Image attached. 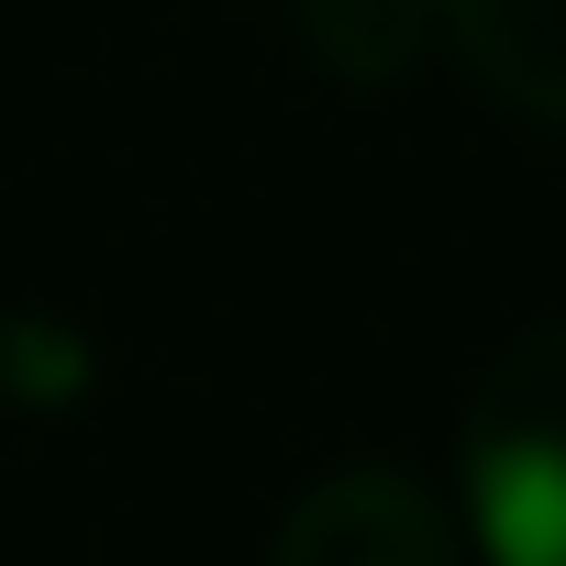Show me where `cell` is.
Segmentation results:
<instances>
[{
	"mask_svg": "<svg viewBox=\"0 0 566 566\" xmlns=\"http://www.w3.org/2000/svg\"><path fill=\"white\" fill-rule=\"evenodd\" d=\"M455 533L478 566H566V312L478 378L455 422Z\"/></svg>",
	"mask_w": 566,
	"mask_h": 566,
	"instance_id": "1",
	"label": "cell"
},
{
	"mask_svg": "<svg viewBox=\"0 0 566 566\" xmlns=\"http://www.w3.org/2000/svg\"><path fill=\"white\" fill-rule=\"evenodd\" d=\"M266 566H478V555L411 467H334L290 500Z\"/></svg>",
	"mask_w": 566,
	"mask_h": 566,
	"instance_id": "2",
	"label": "cell"
},
{
	"mask_svg": "<svg viewBox=\"0 0 566 566\" xmlns=\"http://www.w3.org/2000/svg\"><path fill=\"white\" fill-rule=\"evenodd\" d=\"M433 34L467 56L489 101L566 134V0H433Z\"/></svg>",
	"mask_w": 566,
	"mask_h": 566,
	"instance_id": "3",
	"label": "cell"
},
{
	"mask_svg": "<svg viewBox=\"0 0 566 566\" xmlns=\"http://www.w3.org/2000/svg\"><path fill=\"white\" fill-rule=\"evenodd\" d=\"M78 389H90V334H78V323H45V312L0 323V400H23V411H67Z\"/></svg>",
	"mask_w": 566,
	"mask_h": 566,
	"instance_id": "4",
	"label": "cell"
}]
</instances>
